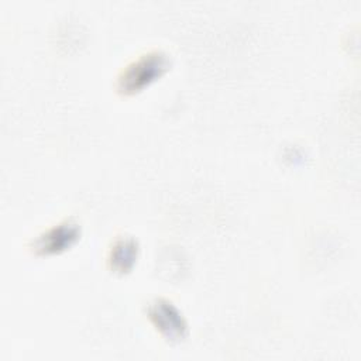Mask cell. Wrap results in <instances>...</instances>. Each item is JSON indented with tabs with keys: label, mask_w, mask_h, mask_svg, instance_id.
Instances as JSON below:
<instances>
[{
	"label": "cell",
	"mask_w": 361,
	"mask_h": 361,
	"mask_svg": "<svg viewBox=\"0 0 361 361\" xmlns=\"http://www.w3.org/2000/svg\"><path fill=\"white\" fill-rule=\"evenodd\" d=\"M166 66L168 59L165 55L159 52H149L138 61H134L126 71H123L118 79V89L124 93L134 92L159 76Z\"/></svg>",
	"instance_id": "1"
},
{
	"label": "cell",
	"mask_w": 361,
	"mask_h": 361,
	"mask_svg": "<svg viewBox=\"0 0 361 361\" xmlns=\"http://www.w3.org/2000/svg\"><path fill=\"white\" fill-rule=\"evenodd\" d=\"M149 317L168 338L183 337L186 324L179 312L168 300H157L149 307Z\"/></svg>",
	"instance_id": "2"
},
{
	"label": "cell",
	"mask_w": 361,
	"mask_h": 361,
	"mask_svg": "<svg viewBox=\"0 0 361 361\" xmlns=\"http://www.w3.org/2000/svg\"><path fill=\"white\" fill-rule=\"evenodd\" d=\"M76 227L75 224H71L68 221L59 224L56 228L49 230L44 237L38 240V248H42L44 251H54L58 248H62L66 243L69 244V240L76 237Z\"/></svg>",
	"instance_id": "3"
}]
</instances>
